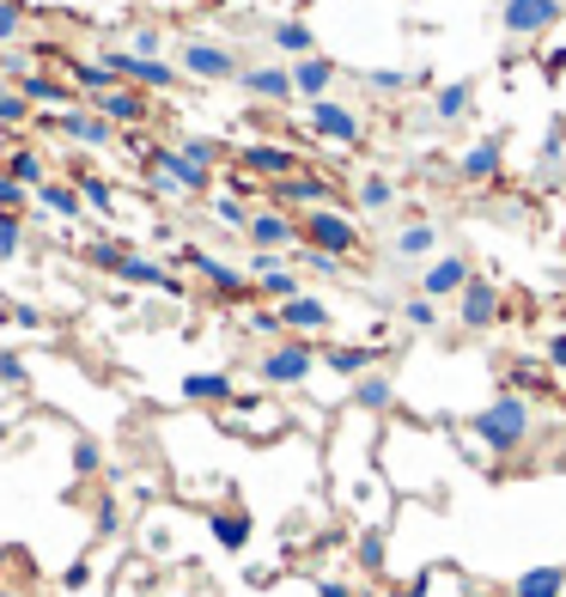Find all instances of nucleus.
<instances>
[{
  "instance_id": "obj_1",
  "label": "nucleus",
  "mask_w": 566,
  "mask_h": 597,
  "mask_svg": "<svg viewBox=\"0 0 566 597\" xmlns=\"http://www.w3.org/2000/svg\"><path fill=\"white\" fill-rule=\"evenodd\" d=\"M469 433L475 445L488 451V458H518L524 445H530L536 433V414H530V397H518V390H505V397H493L481 414H469Z\"/></svg>"
},
{
  "instance_id": "obj_2",
  "label": "nucleus",
  "mask_w": 566,
  "mask_h": 597,
  "mask_svg": "<svg viewBox=\"0 0 566 597\" xmlns=\"http://www.w3.org/2000/svg\"><path fill=\"white\" fill-rule=\"evenodd\" d=\"M311 366H317V341L280 336L275 348H262V360H256V378H262V384H275V390H299V384L311 378Z\"/></svg>"
},
{
  "instance_id": "obj_3",
  "label": "nucleus",
  "mask_w": 566,
  "mask_h": 597,
  "mask_svg": "<svg viewBox=\"0 0 566 597\" xmlns=\"http://www.w3.org/2000/svg\"><path fill=\"white\" fill-rule=\"evenodd\" d=\"M98 67H110L135 92H171L184 79V67H171L165 55H135V49H110V55H98Z\"/></svg>"
},
{
  "instance_id": "obj_4",
  "label": "nucleus",
  "mask_w": 566,
  "mask_h": 597,
  "mask_svg": "<svg viewBox=\"0 0 566 597\" xmlns=\"http://www.w3.org/2000/svg\"><path fill=\"white\" fill-rule=\"evenodd\" d=\"M299 245L305 250H323V257H353L360 250V226H353L341 208H311L305 220H299Z\"/></svg>"
},
{
  "instance_id": "obj_5",
  "label": "nucleus",
  "mask_w": 566,
  "mask_h": 597,
  "mask_svg": "<svg viewBox=\"0 0 566 597\" xmlns=\"http://www.w3.org/2000/svg\"><path fill=\"white\" fill-rule=\"evenodd\" d=\"M305 128L317 140H329V147H360V140H366V116H360L353 104H341V98L305 104Z\"/></svg>"
},
{
  "instance_id": "obj_6",
  "label": "nucleus",
  "mask_w": 566,
  "mask_h": 597,
  "mask_svg": "<svg viewBox=\"0 0 566 597\" xmlns=\"http://www.w3.org/2000/svg\"><path fill=\"white\" fill-rule=\"evenodd\" d=\"M250 250H268V257H287V250H299V220L287 214V208H256L244 226Z\"/></svg>"
},
{
  "instance_id": "obj_7",
  "label": "nucleus",
  "mask_w": 566,
  "mask_h": 597,
  "mask_svg": "<svg viewBox=\"0 0 566 597\" xmlns=\"http://www.w3.org/2000/svg\"><path fill=\"white\" fill-rule=\"evenodd\" d=\"M177 262H184V269H196V275L219 293V299H244V293H250V275H244V269H231V262H219L214 250L184 245V250H177Z\"/></svg>"
},
{
  "instance_id": "obj_8",
  "label": "nucleus",
  "mask_w": 566,
  "mask_h": 597,
  "mask_svg": "<svg viewBox=\"0 0 566 597\" xmlns=\"http://www.w3.org/2000/svg\"><path fill=\"white\" fill-rule=\"evenodd\" d=\"M238 171H256L268 184H287V177L305 171V159L292 153V147H280V140H250V147H238Z\"/></svg>"
},
{
  "instance_id": "obj_9",
  "label": "nucleus",
  "mask_w": 566,
  "mask_h": 597,
  "mask_svg": "<svg viewBox=\"0 0 566 597\" xmlns=\"http://www.w3.org/2000/svg\"><path fill=\"white\" fill-rule=\"evenodd\" d=\"M469 281H475L469 257H463V250H444V257H432L427 269H420V299H432V306H439V299H457Z\"/></svg>"
},
{
  "instance_id": "obj_10",
  "label": "nucleus",
  "mask_w": 566,
  "mask_h": 597,
  "mask_svg": "<svg viewBox=\"0 0 566 597\" xmlns=\"http://www.w3.org/2000/svg\"><path fill=\"white\" fill-rule=\"evenodd\" d=\"M566 0H505L500 7V25L505 37H542L549 25H561Z\"/></svg>"
},
{
  "instance_id": "obj_11",
  "label": "nucleus",
  "mask_w": 566,
  "mask_h": 597,
  "mask_svg": "<svg viewBox=\"0 0 566 597\" xmlns=\"http://www.w3.org/2000/svg\"><path fill=\"white\" fill-rule=\"evenodd\" d=\"M177 67H184V79H238V74H244L226 43H201V37H189V43H184Z\"/></svg>"
},
{
  "instance_id": "obj_12",
  "label": "nucleus",
  "mask_w": 566,
  "mask_h": 597,
  "mask_svg": "<svg viewBox=\"0 0 566 597\" xmlns=\"http://www.w3.org/2000/svg\"><path fill=\"white\" fill-rule=\"evenodd\" d=\"M244 275H250V287H256L262 299H275V306H287V299H299V293H305V287H299V275H292L280 257H268V250H256V257H250Z\"/></svg>"
},
{
  "instance_id": "obj_13",
  "label": "nucleus",
  "mask_w": 566,
  "mask_h": 597,
  "mask_svg": "<svg viewBox=\"0 0 566 597\" xmlns=\"http://www.w3.org/2000/svg\"><path fill=\"white\" fill-rule=\"evenodd\" d=\"M457 323L463 329H493L500 323V287L488 275H475L469 287L457 293Z\"/></svg>"
},
{
  "instance_id": "obj_14",
  "label": "nucleus",
  "mask_w": 566,
  "mask_h": 597,
  "mask_svg": "<svg viewBox=\"0 0 566 597\" xmlns=\"http://www.w3.org/2000/svg\"><path fill=\"white\" fill-rule=\"evenodd\" d=\"M147 165H153L159 177H171V184L184 189V196H201V189L214 184V171H201L196 159L177 153V147H153V159H147Z\"/></svg>"
},
{
  "instance_id": "obj_15",
  "label": "nucleus",
  "mask_w": 566,
  "mask_h": 597,
  "mask_svg": "<svg viewBox=\"0 0 566 597\" xmlns=\"http://www.w3.org/2000/svg\"><path fill=\"white\" fill-rule=\"evenodd\" d=\"M92 110L104 116L110 128H116V123H123V128H135V123H153V104H147V92H135V86H116V92L92 98Z\"/></svg>"
},
{
  "instance_id": "obj_16",
  "label": "nucleus",
  "mask_w": 566,
  "mask_h": 597,
  "mask_svg": "<svg viewBox=\"0 0 566 597\" xmlns=\"http://www.w3.org/2000/svg\"><path fill=\"white\" fill-rule=\"evenodd\" d=\"M238 86H244L256 104H292V67H275V62L244 67V74H238Z\"/></svg>"
},
{
  "instance_id": "obj_17",
  "label": "nucleus",
  "mask_w": 566,
  "mask_h": 597,
  "mask_svg": "<svg viewBox=\"0 0 566 597\" xmlns=\"http://www.w3.org/2000/svg\"><path fill=\"white\" fill-rule=\"evenodd\" d=\"M341 67L329 55H305V62H292V98H305V104H323L329 86H336Z\"/></svg>"
},
{
  "instance_id": "obj_18",
  "label": "nucleus",
  "mask_w": 566,
  "mask_h": 597,
  "mask_svg": "<svg viewBox=\"0 0 566 597\" xmlns=\"http://www.w3.org/2000/svg\"><path fill=\"white\" fill-rule=\"evenodd\" d=\"M280 323H287V336L311 341V336H323V329H329V306H323L317 293H299V299H287V306H280Z\"/></svg>"
},
{
  "instance_id": "obj_19",
  "label": "nucleus",
  "mask_w": 566,
  "mask_h": 597,
  "mask_svg": "<svg viewBox=\"0 0 566 597\" xmlns=\"http://www.w3.org/2000/svg\"><path fill=\"white\" fill-rule=\"evenodd\" d=\"M432 250H439V226H432V220H402V226L390 232V257L397 262H427Z\"/></svg>"
},
{
  "instance_id": "obj_20",
  "label": "nucleus",
  "mask_w": 566,
  "mask_h": 597,
  "mask_svg": "<svg viewBox=\"0 0 566 597\" xmlns=\"http://www.w3.org/2000/svg\"><path fill=\"white\" fill-rule=\"evenodd\" d=\"M323 366L336 372V378H366V372H378V348H360V341H336V348H323L317 353Z\"/></svg>"
},
{
  "instance_id": "obj_21",
  "label": "nucleus",
  "mask_w": 566,
  "mask_h": 597,
  "mask_svg": "<svg viewBox=\"0 0 566 597\" xmlns=\"http://www.w3.org/2000/svg\"><path fill=\"white\" fill-rule=\"evenodd\" d=\"M207 531H214V543L226 555H238V549H250V531H256V524H250L244 506H219V512H207Z\"/></svg>"
},
{
  "instance_id": "obj_22",
  "label": "nucleus",
  "mask_w": 566,
  "mask_h": 597,
  "mask_svg": "<svg viewBox=\"0 0 566 597\" xmlns=\"http://www.w3.org/2000/svg\"><path fill=\"white\" fill-rule=\"evenodd\" d=\"M469 110H475V79H451V86H439V92H432V128L463 123Z\"/></svg>"
},
{
  "instance_id": "obj_23",
  "label": "nucleus",
  "mask_w": 566,
  "mask_h": 597,
  "mask_svg": "<svg viewBox=\"0 0 566 597\" xmlns=\"http://www.w3.org/2000/svg\"><path fill=\"white\" fill-rule=\"evenodd\" d=\"M336 189H329V177H311V171H299V177H287V184H275V201H292V208H336Z\"/></svg>"
},
{
  "instance_id": "obj_24",
  "label": "nucleus",
  "mask_w": 566,
  "mask_h": 597,
  "mask_svg": "<svg viewBox=\"0 0 566 597\" xmlns=\"http://www.w3.org/2000/svg\"><path fill=\"white\" fill-rule=\"evenodd\" d=\"M500 165H505L500 140H475L469 153L457 159V177H463V184H493V177H500Z\"/></svg>"
},
{
  "instance_id": "obj_25",
  "label": "nucleus",
  "mask_w": 566,
  "mask_h": 597,
  "mask_svg": "<svg viewBox=\"0 0 566 597\" xmlns=\"http://www.w3.org/2000/svg\"><path fill=\"white\" fill-rule=\"evenodd\" d=\"M566 592V567L561 561H542V567H524L512 580V597H561Z\"/></svg>"
},
{
  "instance_id": "obj_26",
  "label": "nucleus",
  "mask_w": 566,
  "mask_h": 597,
  "mask_svg": "<svg viewBox=\"0 0 566 597\" xmlns=\"http://www.w3.org/2000/svg\"><path fill=\"white\" fill-rule=\"evenodd\" d=\"M67 184L79 189V201L86 208H98V220H116V189L98 177V171H86V165H67Z\"/></svg>"
},
{
  "instance_id": "obj_27",
  "label": "nucleus",
  "mask_w": 566,
  "mask_h": 597,
  "mask_svg": "<svg viewBox=\"0 0 566 597\" xmlns=\"http://www.w3.org/2000/svg\"><path fill=\"white\" fill-rule=\"evenodd\" d=\"M184 397L201 402V409H226L238 390H231V372H189V378H184Z\"/></svg>"
},
{
  "instance_id": "obj_28",
  "label": "nucleus",
  "mask_w": 566,
  "mask_h": 597,
  "mask_svg": "<svg viewBox=\"0 0 566 597\" xmlns=\"http://www.w3.org/2000/svg\"><path fill=\"white\" fill-rule=\"evenodd\" d=\"M0 177H13V184H25V189L37 196V189L49 184V159L37 153V147H18V153L0 159Z\"/></svg>"
},
{
  "instance_id": "obj_29",
  "label": "nucleus",
  "mask_w": 566,
  "mask_h": 597,
  "mask_svg": "<svg viewBox=\"0 0 566 597\" xmlns=\"http://www.w3.org/2000/svg\"><path fill=\"white\" fill-rule=\"evenodd\" d=\"M55 128H62L67 140H79V147H110V140H116V128H110L98 110H67Z\"/></svg>"
},
{
  "instance_id": "obj_30",
  "label": "nucleus",
  "mask_w": 566,
  "mask_h": 597,
  "mask_svg": "<svg viewBox=\"0 0 566 597\" xmlns=\"http://www.w3.org/2000/svg\"><path fill=\"white\" fill-rule=\"evenodd\" d=\"M268 43H275L280 55H292V62L317 55V32H311L305 18H280V25H268Z\"/></svg>"
},
{
  "instance_id": "obj_31",
  "label": "nucleus",
  "mask_w": 566,
  "mask_h": 597,
  "mask_svg": "<svg viewBox=\"0 0 566 597\" xmlns=\"http://www.w3.org/2000/svg\"><path fill=\"white\" fill-rule=\"evenodd\" d=\"M116 281H128V287H159V293H177V281H171L153 257H140V250H128V257H123Z\"/></svg>"
},
{
  "instance_id": "obj_32",
  "label": "nucleus",
  "mask_w": 566,
  "mask_h": 597,
  "mask_svg": "<svg viewBox=\"0 0 566 597\" xmlns=\"http://www.w3.org/2000/svg\"><path fill=\"white\" fill-rule=\"evenodd\" d=\"M353 402H360V414H390V402H397L390 372H366V378L353 384Z\"/></svg>"
},
{
  "instance_id": "obj_33",
  "label": "nucleus",
  "mask_w": 566,
  "mask_h": 597,
  "mask_svg": "<svg viewBox=\"0 0 566 597\" xmlns=\"http://www.w3.org/2000/svg\"><path fill=\"white\" fill-rule=\"evenodd\" d=\"M360 79H366V92H378V98H402V92H414V86H432L427 67H420V74H402V67H372V74H360Z\"/></svg>"
},
{
  "instance_id": "obj_34",
  "label": "nucleus",
  "mask_w": 566,
  "mask_h": 597,
  "mask_svg": "<svg viewBox=\"0 0 566 597\" xmlns=\"http://www.w3.org/2000/svg\"><path fill=\"white\" fill-rule=\"evenodd\" d=\"M37 208L55 214V220H79V214H86V201H79L74 184H43V189H37Z\"/></svg>"
},
{
  "instance_id": "obj_35",
  "label": "nucleus",
  "mask_w": 566,
  "mask_h": 597,
  "mask_svg": "<svg viewBox=\"0 0 566 597\" xmlns=\"http://www.w3.org/2000/svg\"><path fill=\"white\" fill-rule=\"evenodd\" d=\"M67 79H74V86H79L86 98H104V92H116V86H123V79L110 74V67H98V62H79Z\"/></svg>"
},
{
  "instance_id": "obj_36",
  "label": "nucleus",
  "mask_w": 566,
  "mask_h": 597,
  "mask_svg": "<svg viewBox=\"0 0 566 597\" xmlns=\"http://www.w3.org/2000/svg\"><path fill=\"white\" fill-rule=\"evenodd\" d=\"M390 201H397V184H390V177H378V171L360 177V208H366V214H390Z\"/></svg>"
},
{
  "instance_id": "obj_37",
  "label": "nucleus",
  "mask_w": 566,
  "mask_h": 597,
  "mask_svg": "<svg viewBox=\"0 0 566 597\" xmlns=\"http://www.w3.org/2000/svg\"><path fill=\"white\" fill-rule=\"evenodd\" d=\"M244 323H250V336H268V348H275V341L287 336V323H280V306H256Z\"/></svg>"
},
{
  "instance_id": "obj_38",
  "label": "nucleus",
  "mask_w": 566,
  "mask_h": 597,
  "mask_svg": "<svg viewBox=\"0 0 566 597\" xmlns=\"http://www.w3.org/2000/svg\"><path fill=\"white\" fill-rule=\"evenodd\" d=\"M123 257H128V250L110 245V238H92V245H86V262H92L98 275H116V269H123Z\"/></svg>"
},
{
  "instance_id": "obj_39",
  "label": "nucleus",
  "mask_w": 566,
  "mask_h": 597,
  "mask_svg": "<svg viewBox=\"0 0 566 597\" xmlns=\"http://www.w3.org/2000/svg\"><path fill=\"white\" fill-rule=\"evenodd\" d=\"M25 32V0H0V49H13Z\"/></svg>"
},
{
  "instance_id": "obj_40",
  "label": "nucleus",
  "mask_w": 566,
  "mask_h": 597,
  "mask_svg": "<svg viewBox=\"0 0 566 597\" xmlns=\"http://www.w3.org/2000/svg\"><path fill=\"white\" fill-rule=\"evenodd\" d=\"M25 123H32V104L13 86H0V128H25Z\"/></svg>"
},
{
  "instance_id": "obj_41",
  "label": "nucleus",
  "mask_w": 566,
  "mask_h": 597,
  "mask_svg": "<svg viewBox=\"0 0 566 597\" xmlns=\"http://www.w3.org/2000/svg\"><path fill=\"white\" fill-rule=\"evenodd\" d=\"M25 250V220L18 214H0V262H13Z\"/></svg>"
},
{
  "instance_id": "obj_42",
  "label": "nucleus",
  "mask_w": 566,
  "mask_h": 597,
  "mask_svg": "<svg viewBox=\"0 0 566 597\" xmlns=\"http://www.w3.org/2000/svg\"><path fill=\"white\" fill-rule=\"evenodd\" d=\"M402 323H408V329H439V306H432V299H408V306H402Z\"/></svg>"
},
{
  "instance_id": "obj_43",
  "label": "nucleus",
  "mask_w": 566,
  "mask_h": 597,
  "mask_svg": "<svg viewBox=\"0 0 566 597\" xmlns=\"http://www.w3.org/2000/svg\"><path fill=\"white\" fill-rule=\"evenodd\" d=\"M104 470V451H98V439H74V475H98Z\"/></svg>"
},
{
  "instance_id": "obj_44",
  "label": "nucleus",
  "mask_w": 566,
  "mask_h": 597,
  "mask_svg": "<svg viewBox=\"0 0 566 597\" xmlns=\"http://www.w3.org/2000/svg\"><path fill=\"white\" fill-rule=\"evenodd\" d=\"M177 153H189L201 171H214V165H219V147H214V140H196V135H184V140H177Z\"/></svg>"
},
{
  "instance_id": "obj_45",
  "label": "nucleus",
  "mask_w": 566,
  "mask_h": 597,
  "mask_svg": "<svg viewBox=\"0 0 566 597\" xmlns=\"http://www.w3.org/2000/svg\"><path fill=\"white\" fill-rule=\"evenodd\" d=\"M353 555H360V567H366V573H383V531H366Z\"/></svg>"
},
{
  "instance_id": "obj_46",
  "label": "nucleus",
  "mask_w": 566,
  "mask_h": 597,
  "mask_svg": "<svg viewBox=\"0 0 566 597\" xmlns=\"http://www.w3.org/2000/svg\"><path fill=\"white\" fill-rule=\"evenodd\" d=\"M214 220H219V226H231V232L250 226V214L238 208V196H214Z\"/></svg>"
},
{
  "instance_id": "obj_47",
  "label": "nucleus",
  "mask_w": 566,
  "mask_h": 597,
  "mask_svg": "<svg viewBox=\"0 0 566 597\" xmlns=\"http://www.w3.org/2000/svg\"><path fill=\"white\" fill-rule=\"evenodd\" d=\"M25 201H32V189H25V184H13V177H0V214H18Z\"/></svg>"
},
{
  "instance_id": "obj_48",
  "label": "nucleus",
  "mask_w": 566,
  "mask_h": 597,
  "mask_svg": "<svg viewBox=\"0 0 566 597\" xmlns=\"http://www.w3.org/2000/svg\"><path fill=\"white\" fill-rule=\"evenodd\" d=\"M116 531H123V506L104 494V500H98V536H116Z\"/></svg>"
},
{
  "instance_id": "obj_49",
  "label": "nucleus",
  "mask_w": 566,
  "mask_h": 597,
  "mask_svg": "<svg viewBox=\"0 0 566 597\" xmlns=\"http://www.w3.org/2000/svg\"><path fill=\"white\" fill-rule=\"evenodd\" d=\"M512 378H518L524 390H542V384H549V372L536 366V360H518V366H512ZM524 390H518V397H524Z\"/></svg>"
},
{
  "instance_id": "obj_50",
  "label": "nucleus",
  "mask_w": 566,
  "mask_h": 597,
  "mask_svg": "<svg viewBox=\"0 0 566 597\" xmlns=\"http://www.w3.org/2000/svg\"><path fill=\"white\" fill-rule=\"evenodd\" d=\"M299 262H305L311 275H341V262H336V257H323V250H305V245H299Z\"/></svg>"
},
{
  "instance_id": "obj_51",
  "label": "nucleus",
  "mask_w": 566,
  "mask_h": 597,
  "mask_svg": "<svg viewBox=\"0 0 566 597\" xmlns=\"http://www.w3.org/2000/svg\"><path fill=\"white\" fill-rule=\"evenodd\" d=\"M159 49H165V32H159V25H140V32H135V55H159Z\"/></svg>"
},
{
  "instance_id": "obj_52",
  "label": "nucleus",
  "mask_w": 566,
  "mask_h": 597,
  "mask_svg": "<svg viewBox=\"0 0 566 597\" xmlns=\"http://www.w3.org/2000/svg\"><path fill=\"white\" fill-rule=\"evenodd\" d=\"M25 62H32V55H25L18 43H13V49H0V74H13V79H18V74H32Z\"/></svg>"
},
{
  "instance_id": "obj_53",
  "label": "nucleus",
  "mask_w": 566,
  "mask_h": 597,
  "mask_svg": "<svg viewBox=\"0 0 566 597\" xmlns=\"http://www.w3.org/2000/svg\"><path fill=\"white\" fill-rule=\"evenodd\" d=\"M0 384H25V360H18V353H0Z\"/></svg>"
},
{
  "instance_id": "obj_54",
  "label": "nucleus",
  "mask_w": 566,
  "mask_h": 597,
  "mask_svg": "<svg viewBox=\"0 0 566 597\" xmlns=\"http://www.w3.org/2000/svg\"><path fill=\"white\" fill-rule=\"evenodd\" d=\"M62 585H67V592H79V585H92V561H74V567L62 573Z\"/></svg>"
},
{
  "instance_id": "obj_55",
  "label": "nucleus",
  "mask_w": 566,
  "mask_h": 597,
  "mask_svg": "<svg viewBox=\"0 0 566 597\" xmlns=\"http://www.w3.org/2000/svg\"><path fill=\"white\" fill-rule=\"evenodd\" d=\"M549 366H561V372H566V336H554V341H549Z\"/></svg>"
},
{
  "instance_id": "obj_56",
  "label": "nucleus",
  "mask_w": 566,
  "mask_h": 597,
  "mask_svg": "<svg viewBox=\"0 0 566 597\" xmlns=\"http://www.w3.org/2000/svg\"><path fill=\"white\" fill-rule=\"evenodd\" d=\"M317 597H353V592H348L341 580H323V585H317Z\"/></svg>"
},
{
  "instance_id": "obj_57",
  "label": "nucleus",
  "mask_w": 566,
  "mask_h": 597,
  "mask_svg": "<svg viewBox=\"0 0 566 597\" xmlns=\"http://www.w3.org/2000/svg\"><path fill=\"white\" fill-rule=\"evenodd\" d=\"M463 597H493V592H481V585H469V592H463Z\"/></svg>"
},
{
  "instance_id": "obj_58",
  "label": "nucleus",
  "mask_w": 566,
  "mask_h": 597,
  "mask_svg": "<svg viewBox=\"0 0 566 597\" xmlns=\"http://www.w3.org/2000/svg\"><path fill=\"white\" fill-rule=\"evenodd\" d=\"M390 597H420V592H390Z\"/></svg>"
},
{
  "instance_id": "obj_59",
  "label": "nucleus",
  "mask_w": 566,
  "mask_h": 597,
  "mask_svg": "<svg viewBox=\"0 0 566 597\" xmlns=\"http://www.w3.org/2000/svg\"><path fill=\"white\" fill-rule=\"evenodd\" d=\"M153 7H177V0H153Z\"/></svg>"
}]
</instances>
